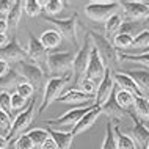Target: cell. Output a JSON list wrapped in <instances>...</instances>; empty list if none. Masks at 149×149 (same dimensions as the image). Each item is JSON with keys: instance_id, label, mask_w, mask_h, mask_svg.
<instances>
[{"instance_id": "obj_1", "label": "cell", "mask_w": 149, "mask_h": 149, "mask_svg": "<svg viewBox=\"0 0 149 149\" xmlns=\"http://www.w3.org/2000/svg\"><path fill=\"white\" fill-rule=\"evenodd\" d=\"M71 80H74V72L72 71L66 72V74H63V75L50 77L47 80L46 85H44V94H42L41 105H39V110H38L39 115H42L44 111H46V108L61 96V91L64 90V86H66Z\"/></svg>"}, {"instance_id": "obj_2", "label": "cell", "mask_w": 149, "mask_h": 149, "mask_svg": "<svg viewBox=\"0 0 149 149\" xmlns=\"http://www.w3.org/2000/svg\"><path fill=\"white\" fill-rule=\"evenodd\" d=\"M90 36H91V41L94 44V47L99 50L100 57L105 61V66L110 68V69L113 66H118L121 60H119V54L116 50V47L113 46V42H110V39L105 35L99 33L96 30H90Z\"/></svg>"}, {"instance_id": "obj_3", "label": "cell", "mask_w": 149, "mask_h": 149, "mask_svg": "<svg viewBox=\"0 0 149 149\" xmlns=\"http://www.w3.org/2000/svg\"><path fill=\"white\" fill-rule=\"evenodd\" d=\"M44 19H46L47 22H50L52 25L55 27V30H57L61 36H64L66 39H69L74 46H79V33H77L79 16H77V13H74L72 16H69V17H66V19H58V17H54V16L46 14Z\"/></svg>"}, {"instance_id": "obj_4", "label": "cell", "mask_w": 149, "mask_h": 149, "mask_svg": "<svg viewBox=\"0 0 149 149\" xmlns=\"http://www.w3.org/2000/svg\"><path fill=\"white\" fill-rule=\"evenodd\" d=\"M91 47H93L91 36H90V33H86L85 39H83V44L79 47L77 54H75V57H74V64H72V72H74V82L75 83H79L80 80L85 77L88 61H90Z\"/></svg>"}, {"instance_id": "obj_5", "label": "cell", "mask_w": 149, "mask_h": 149, "mask_svg": "<svg viewBox=\"0 0 149 149\" xmlns=\"http://www.w3.org/2000/svg\"><path fill=\"white\" fill-rule=\"evenodd\" d=\"M94 105L96 104H90V105H85V107H77V108H72V110H68L66 113H63L61 116H58V118L49 119L47 124H49V127L55 129V130H58L60 127L68 126V127H71V132H72V129H74L75 124H77Z\"/></svg>"}, {"instance_id": "obj_6", "label": "cell", "mask_w": 149, "mask_h": 149, "mask_svg": "<svg viewBox=\"0 0 149 149\" xmlns=\"http://www.w3.org/2000/svg\"><path fill=\"white\" fill-rule=\"evenodd\" d=\"M119 6V2H91L85 6V14L91 21L105 22L108 17L116 14L115 11Z\"/></svg>"}, {"instance_id": "obj_7", "label": "cell", "mask_w": 149, "mask_h": 149, "mask_svg": "<svg viewBox=\"0 0 149 149\" xmlns=\"http://www.w3.org/2000/svg\"><path fill=\"white\" fill-rule=\"evenodd\" d=\"M33 111H35V99H30V104L25 110H22L16 118L13 119V126H11V130L10 134L6 135V140L8 143H14L16 138L22 135V132L25 130L27 127L31 124V119H33Z\"/></svg>"}, {"instance_id": "obj_8", "label": "cell", "mask_w": 149, "mask_h": 149, "mask_svg": "<svg viewBox=\"0 0 149 149\" xmlns=\"http://www.w3.org/2000/svg\"><path fill=\"white\" fill-rule=\"evenodd\" d=\"M75 54L72 52H50L47 57V68L52 74H66L72 71V64H74Z\"/></svg>"}, {"instance_id": "obj_9", "label": "cell", "mask_w": 149, "mask_h": 149, "mask_svg": "<svg viewBox=\"0 0 149 149\" xmlns=\"http://www.w3.org/2000/svg\"><path fill=\"white\" fill-rule=\"evenodd\" d=\"M27 54H29V58L27 61L38 66L39 69H42L44 72H49V68H47V49L41 44L38 38H35L33 35H29V47H27Z\"/></svg>"}, {"instance_id": "obj_10", "label": "cell", "mask_w": 149, "mask_h": 149, "mask_svg": "<svg viewBox=\"0 0 149 149\" xmlns=\"http://www.w3.org/2000/svg\"><path fill=\"white\" fill-rule=\"evenodd\" d=\"M16 71L25 79V82H29L35 90H39L42 85H44V79H46V72L42 69H39L38 66L35 64L25 61H19L16 63Z\"/></svg>"}, {"instance_id": "obj_11", "label": "cell", "mask_w": 149, "mask_h": 149, "mask_svg": "<svg viewBox=\"0 0 149 149\" xmlns=\"http://www.w3.org/2000/svg\"><path fill=\"white\" fill-rule=\"evenodd\" d=\"M105 71H107L105 61H104V58L100 57L99 50L96 49L94 44H93L91 54H90V61H88V68H86V72H85V77L91 79L93 82H96L99 85L100 80L104 79V75H105Z\"/></svg>"}, {"instance_id": "obj_12", "label": "cell", "mask_w": 149, "mask_h": 149, "mask_svg": "<svg viewBox=\"0 0 149 149\" xmlns=\"http://www.w3.org/2000/svg\"><path fill=\"white\" fill-rule=\"evenodd\" d=\"M129 118L134 121V126L129 130V136L135 141L136 148H146L149 144V129L146 127V124L143 123V119L140 116H136V113L129 110Z\"/></svg>"}, {"instance_id": "obj_13", "label": "cell", "mask_w": 149, "mask_h": 149, "mask_svg": "<svg viewBox=\"0 0 149 149\" xmlns=\"http://www.w3.org/2000/svg\"><path fill=\"white\" fill-rule=\"evenodd\" d=\"M29 58L25 49H22V46L19 44L17 38H11L10 42L6 46L0 47V60H5L6 63H19V61H25Z\"/></svg>"}, {"instance_id": "obj_14", "label": "cell", "mask_w": 149, "mask_h": 149, "mask_svg": "<svg viewBox=\"0 0 149 149\" xmlns=\"http://www.w3.org/2000/svg\"><path fill=\"white\" fill-rule=\"evenodd\" d=\"M115 86H116V83L113 80V71H111L110 68H107L105 75H104V79L100 80V83L97 85V91H96V105L102 107L104 104L110 99L111 93L115 91Z\"/></svg>"}, {"instance_id": "obj_15", "label": "cell", "mask_w": 149, "mask_h": 149, "mask_svg": "<svg viewBox=\"0 0 149 149\" xmlns=\"http://www.w3.org/2000/svg\"><path fill=\"white\" fill-rule=\"evenodd\" d=\"M119 5L123 6L126 17H129L130 21L141 22L149 16V5L146 2H138V0L136 2H127V0H124V2H119Z\"/></svg>"}, {"instance_id": "obj_16", "label": "cell", "mask_w": 149, "mask_h": 149, "mask_svg": "<svg viewBox=\"0 0 149 149\" xmlns=\"http://www.w3.org/2000/svg\"><path fill=\"white\" fill-rule=\"evenodd\" d=\"M100 108H102L104 115H107L110 119H113V123L126 121L129 118V110H124V108L118 104V100H116V86H115V91L111 93L110 99H108Z\"/></svg>"}, {"instance_id": "obj_17", "label": "cell", "mask_w": 149, "mask_h": 149, "mask_svg": "<svg viewBox=\"0 0 149 149\" xmlns=\"http://www.w3.org/2000/svg\"><path fill=\"white\" fill-rule=\"evenodd\" d=\"M57 102L63 104H71V105H90V104H96V96L86 94V93L80 91V90H69L64 94H61L57 99Z\"/></svg>"}, {"instance_id": "obj_18", "label": "cell", "mask_w": 149, "mask_h": 149, "mask_svg": "<svg viewBox=\"0 0 149 149\" xmlns=\"http://www.w3.org/2000/svg\"><path fill=\"white\" fill-rule=\"evenodd\" d=\"M113 80L116 83V86L119 90H124V91H129L135 96V97H143V91L138 88V85L134 82V79L129 77L126 72H113Z\"/></svg>"}, {"instance_id": "obj_19", "label": "cell", "mask_w": 149, "mask_h": 149, "mask_svg": "<svg viewBox=\"0 0 149 149\" xmlns=\"http://www.w3.org/2000/svg\"><path fill=\"white\" fill-rule=\"evenodd\" d=\"M100 113H102V108H100L99 105H94V107H93L91 110L88 111V113L74 126V129H72V135L77 136V135H80V134H83L85 130H88V129H90L93 124L96 123V119H97V116H99Z\"/></svg>"}, {"instance_id": "obj_20", "label": "cell", "mask_w": 149, "mask_h": 149, "mask_svg": "<svg viewBox=\"0 0 149 149\" xmlns=\"http://www.w3.org/2000/svg\"><path fill=\"white\" fill-rule=\"evenodd\" d=\"M49 135L54 138V141L57 143L58 149H69L71 144H72V140L75 138L72 135V132H61V130H55V129L49 127Z\"/></svg>"}, {"instance_id": "obj_21", "label": "cell", "mask_w": 149, "mask_h": 149, "mask_svg": "<svg viewBox=\"0 0 149 149\" xmlns=\"http://www.w3.org/2000/svg\"><path fill=\"white\" fill-rule=\"evenodd\" d=\"M129 77L134 79V82L138 85V88L144 91H149V71L148 69H130L126 71Z\"/></svg>"}, {"instance_id": "obj_22", "label": "cell", "mask_w": 149, "mask_h": 149, "mask_svg": "<svg viewBox=\"0 0 149 149\" xmlns=\"http://www.w3.org/2000/svg\"><path fill=\"white\" fill-rule=\"evenodd\" d=\"M61 38H63V36L54 29V30H46V31H42V35H41V38H39V41H41V44H42L44 47H46L47 50H50V49H55L57 46H60V42H61Z\"/></svg>"}, {"instance_id": "obj_23", "label": "cell", "mask_w": 149, "mask_h": 149, "mask_svg": "<svg viewBox=\"0 0 149 149\" xmlns=\"http://www.w3.org/2000/svg\"><path fill=\"white\" fill-rule=\"evenodd\" d=\"M141 31H144V24H143V21H141V22H138V21H124L118 33H121V35H129V36H132V38H135V36H138Z\"/></svg>"}, {"instance_id": "obj_24", "label": "cell", "mask_w": 149, "mask_h": 149, "mask_svg": "<svg viewBox=\"0 0 149 149\" xmlns=\"http://www.w3.org/2000/svg\"><path fill=\"white\" fill-rule=\"evenodd\" d=\"M24 82H25V79H24L17 71L10 69L6 75L0 77V88H10V86H14V85H16V88H17V85H21V83H24Z\"/></svg>"}, {"instance_id": "obj_25", "label": "cell", "mask_w": 149, "mask_h": 149, "mask_svg": "<svg viewBox=\"0 0 149 149\" xmlns=\"http://www.w3.org/2000/svg\"><path fill=\"white\" fill-rule=\"evenodd\" d=\"M22 6H24V3L21 0H16L13 10L6 14V22H8V27H10V29H16V27L19 25L21 16H22Z\"/></svg>"}, {"instance_id": "obj_26", "label": "cell", "mask_w": 149, "mask_h": 149, "mask_svg": "<svg viewBox=\"0 0 149 149\" xmlns=\"http://www.w3.org/2000/svg\"><path fill=\"white\" fill-rule=\"evenodd\" d=\"M115 138H116V144H118V149H136L135 141L130 138L127 134H123L121 129L118 126H115Z\"/></svg>"}, {"instance_id": "obj_27", "label": "cell", "mask_w": 149, "mask_h": 149, "mask_svg": "<svg viewBox=\"0 0 149 149\" xmlns=\"http://www.w3.org/2000/svg\"><path fill=\"white\" fill-rule=\"evenodd\" d=\"M121 61H132L138 63L144 68H149V52H143V54H119Z\"/></svg>"}, {"instance_id": "obj_28", "label": "cell", "mask_w": 149, "mask_h": 149, "mask_svg": "<svg viewBox=\"0 0 149 149\" xmlns=\"http://www.w3.org/2000/svg\"><path fill=\"white\" fill-rule=\"evenodd\" d=\"M39 2H41V6L47 13V16H54V17L55 14L61 13L64 8V2H61V0H39Z\"/></svg>"}, {"instance_id": "obj_29", "label": "cell", "mask_w": 149, "mask_h": 149, "mask_svg": "<svg viewBox=\"0 0 149 149\" xmlns=\"http://www.w3.org/2000/svg\"><path fill=\"white\" fill-rule=\"evenodd\" d=\"M134 108L136 116H140L141 119H149V99L148 97H135Z\"/></svg>"}, {"instance_id": "obj_30", "label": "cell", "mask_w": 149, "mask_h": 149, "mask_svg": "<svg viewBox=\"0 0 149 149\" xmlns=\"http://www.w3.org/2000/svg\"><path fill=\"white\" fill-rule=\"evenodd\" d=\"M116 100L124 110H129L130 107H134V102H135V96L129 91H124V90H116Z\"/></svg>"}, {"instance_id": "obj_31", "label": "cell", "mask_w": 149, "mask_h": 149, "mask_svg": "<svg viewBox=\"0 0 149 149\" xmlns=\"http://www.w3.org/2000/svg\"><path fill=\"white\" fill-rule=\"evenodd\" d=\"M27 135L30 136V140L33 141L35 146H39V148H41L44 144V141L50 136L49 130H46V129H31V130L27 132Z\"/></svg>"}, {"instance_id": "obj_32", "label": "cell", "mask_w": 149, "mask_h": 149, "mask_svg": "<svg viewBox=\"0 0 149 149\" xmlns=\"http://www.w3.org/2000/svg\"><path fill=\"white\" fill-rule=\"evenodd\" d=\"M102 149H118L116 138H115V129L111 126V123H108L105 126V136H104Z\"/></svg>"}, {"instance_id": "obj_33", "label": "cell", "mask_w": 149, "mask_h": 149, "mask_svg": "<svg viewBox=\"0 0 149 149\" xmlns=\"http://www.w3.org/2000/svg\"><path fill=\"white\" fill-rule=\"evenodd\" d=\"M121 25H123V17L119 14H113L111 17H108L105 21V33H108V35L118 33Z\"/></svg>"}, {"instance_id": "obj_34", "label": "cell", "mask_w": 149, "mask_h": 149, "mask_svg": "<svg viewBox=\"0 0 149 149\" xmlns=\"http://www.w3.org/2000/svg\"><path fill=\"white\" fill-rule=\"evenodd\" d=\"M132 44H134V38L129 35H121V33H116L115 38H113V46L116 47V50L119 49H130Z\"/></svg>"}, {"instance_id": "obj_35", "label": "cell", "mask_w": 149, "mask_h": 149, "mask_svg": "<svg viewBox=\"0 0 149 149\" xmlns=\"http://www.w3.org/2000/svg\"><path fill=\"white\" fill-rule=\"evenodd\" d=\"M132 49H135V50H144L146 49V52H148V49H149V30H144L138 36H135Z\"/></svg>"}, {"instance_id": "obj_36", "label": "cell", "mask_w": 149, "mask_h": 149, "mask_svg": "<svg viewBox=\"0 0 149 149\" xmlns=\"http://www.w3.org/2000/svg\"><path fill=\"white\" fill-rule=\"evenodd\" d=\"M24 10L25 13L30 16V17H35V16H39L42 11V6H41V2L39 0H27L24 2Z\"/></svg>"}, {"instance_id": "obj_37", "label": "cell", "mask_w": 149, "mask_h": 149, "mask_svg": "<svg viewBox=\"0 0 149 149\" xmlns=\"http://www.w3.org/2000/svg\"><path fill=\"white\" fill-rule=\"evenodd\" d=\"M79 86H80V91L86 93V94H91V96H96V91H97V83L93 82L91 79L83 77L79 82Z\"/></svg>"}, {"instance_id": "obj_38", "label": "cell", "mask_w": 149, "mask_h": 149, "mask_svg": "<svg viewBox=\"0 0 149 149\" xmlns=\"http://www.w3.org/2000/svg\"><path fill=\"white\" fill-rule=\"evenodd\" d=\"M0 108L8 115H11V111H13V107H11V94L6 90L0 91Z\"/></svg>"}, {"instance_id": "obj_39", "label": "cell", "mask_w": 149, "mask_h": 149, "mask_svg": "<svg viewBox=\"0 0 149 149\" xmlns=\"http://www.w3.org/2000/svg\"><path fill=\"white\" fill-rule=\"evenodd\" d=\"M13 144H14V149H33L35 148L33 141L30 140V136L27 134H22L19 138H16Z\"/></svg>"}, {"instance_id": "obj_40", "label": "cell", "mask_w": 149, "mask_h": 149, "mask_svg": "<svg viewBox=\"0 0 149 149\" xmlns=\"http://www.w3.org/2000/svg\"><path fill=\"white\" fill-rule=\"evenodd\" d=\"M29 99L22 97L19 93H13L11 94V107H13V110H22L24 107H29Z\"/></svg>"}, {"instance_id": "obj_41", "label": "cell", "mask_w": 149, "mask_h": 149, "mask_svg": "<svg viewBox=\"0 0 149 149\" xmlns=\"http://www.w3.org/2000/svg\"><path fill=\"white\" fill-rule=\"evenodd\" d=\"M16 90H17L16 93H19L22 97H25V99H33L35 88L31 86L29 82H24V83H21V85H17V88H16Z\"/></svg>"}, {"instance_id": "obj_42", "label": "cell", "mask_w": 149, "mask_h": 149, "mask_svg": "<svg viewBox=\"0 0 149 149\" xmlns=\"http://www.w3.org/2000/svg\"><path fill=\"white\" fill-rule=\"evenodd\" d=\"M11 126H13V121H11V115L5 113V111H3L2 108H0V129H3V130H5L6 134H10Z\"/></svg>"}, {"instance_id": "obj_43", "label": "cell", "mask_w": 149, "mask_h": 149, "mask_svg": "<svg viewBox=\"0 0 149 149\" xmlns=\"http://www.w3.org/2000/svg\"><path fill=\"white\" fill-rule=\"evenodd\" d=\"M14 6V2H10V0H0V13L2 14H8Z\"/></svg>"}, {"instance_id": "obj_44", "label": "cell", "mask_w": 149, "mask_h": 149, "mask_svg": "<svg viewBox=\"0 0 149 149\" xmlns=\"http://www.w3.org/2000/svg\"><path fill=\"white\" fill-rule=\"evenodd\" d=\"M41 149H58V146H57V143L54 141V138H52V136H49V138L44 141V144L41 146Z\"/></svg>"}, {"instance_id": "obj_45", "label": "cell", "mask_w": 149, "mask_h": 149, "mask_svg": "<svg viewBox=\"0 0 149 149\" xmlns=\"http://www.w3.org/2000/svg\"><path fill=\"white\" fill-rule=\"evenodd\" d=\"M8 71H10V63H6L5 60H0V77L6 75Z\"/></svg>"}, {"instance_id": "obj_46", "label": "cell", "mask_w": 149, "mask_h": 149, "mask_svg": "<svg viewBox=\"0 0 149 149\" xmlns=\"http://www.w3.org/2000/svg\"><path fill=\"white\" fill-rule=\"evenodd\" d=\"M6 29H8V22H6V19L0 17V35H5Z\"/></svg>"}, {"instance_id": "obj_47", "label": "cell", "mask_w": 149, "mask_h": 149, "mask_svg": "<svg viewBox=\"0 0 149 149\" xmlns=\"http://www.w3.org/2000/svg\"><path fill=\"white\" fill-rule=\"evenodd\" d=\"M8 146H10V143H8L6 136L0 135V149H8Z\"/></svg>"}, {"instance_id": "obj_48", "label": "cell", "mask_w": 149, "mask_h": 149, "mask_svg": "<svg viewBox=\"0 0 149 149\" xmlns=\"http://www.w3.org/2000/svg\"><path fill=\"white\" fill-rule=\"evenodd\" d=\"M8 42H10V39H8V36H6V35H0V47L6 46Z\"/></svg>"}, {"instance_id": "obj_49", "label": "cell", "mask_w": 149, "mask_h": 149, "mask_svg": "<svg viewBox=\"0 0 149 149\" xmlns=\"http://www.w3.org/2000/svg\"><path fill=\"white\" fill-rule=\"evenodd\" d=\"M143 24H144V30H149V16L143 21Z\"/></svg>"}, {"instance_id": "obj_50", "label": "cell", "mask_w": 149, "mask_h": 149, "mask_svg": "<svg viewBox=\"0 0 149 149\" xmlns=\"http://www.w3.org/2000/svg\"><path fill=\"white\" fill-rule=\"evenodd\" d=\"M146 149H149V144H148V146H146Z\"/></svg>"}, {"instance_id": "obj_51", "label": "cell", "mask_w": 149, "mask_h": 149, "mask_svg": "<svg viewBox=\"0 0 149 149\" xmlns=\"http://www.w3.org/2000/svg\"><path fill=\"white\" fill-rule=\"evenodd\" d=\"M148 50H149V49H148Z\"/></svg>"}]
</instances>
